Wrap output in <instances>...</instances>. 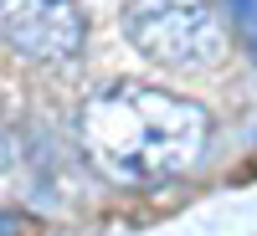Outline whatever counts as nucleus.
I'll use <instances>...</instances> for the list:
<instances>
[{"label":"nucleus","instance_id":"obj_4","mask_svg":"<svg viewBox=\"0 0 257 236\" xmlns=\"http://www.w3.org/2000/svg\"><path fill=\"white\" fill-rule=\"evenodd\" d=\"M226 6V16L237 21V31H242V41L252 47V57H257V0H221Z\"/></svg>","mask_w":257,"mask_h":236},{"label":"nucleus","instance_id":"obj_2","mask_svg":"<svg viewBox=\"0 0 257 236\" xmlns=\"http://www.w3.org/2000/svg\"><path fill=\"white\" fill-rule=\"evenodd\" d=\"M123 36L139 57L170 72H206L226 57V31L206 0H128Z\"/></svg>","mask_w":257,"mask_h":236},{"label":"nucleus","instance_id":"obj_3","mask_svg":"<svg viewBox=\"0 0 257 236\" xmlns=\"http://www.w3.org/2000/svg\"><path fill=\"white\" fill-rule=\"evenodd\" d=\"M6 41L26 57V62H47V67H62V62L82 57V41H88V26H82V11L72 0H6Z\"/></svg>","mask_w":257,"mask_h":236},{"label":"nucleus","instance_id":"obj_1","mask_svg":"<svg viewBox=\"0 0 257 236\" xmlns=\"http://www.w3.org/2000/svg\"><path fill=\"white\" fill-rule=\"evenodd\" d=\"M206 108L155 82H108L82 103V144L93 164L123 190L180 180L206 154Z\"/></svg>","mask_w":257,"mask_h":236}]
</instances>
